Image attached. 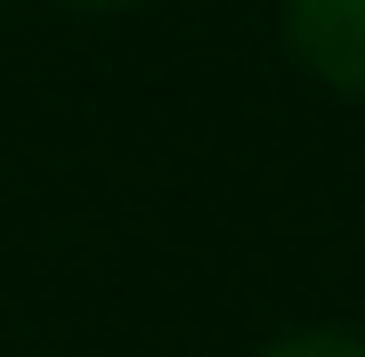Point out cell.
<instances>
[{
    "mask_svg": "<svg viewBox=\"0 0 365 357\" xmlns=\"http://www.w3.org/2000/svg\"><path fill=\"white\" fill-rule=\"evenodd\" d=\"M81 9H130V0H81Z\"/></svg>",
    "mask_w": 365,
    "mask_h": 357,
    "instance_id": "3957f363",
    "label": "cell"
},
{
    "mask_svg": "<svg viewBox=\"0 0 365 357\" xmlns=\"http://www.w3.org/2000/svg\"><path fill=\"white\" fill-rule=\"evenodd\" d=\"M284 41L325 90L365 98V0H284Z\"/></svg>",
    "mask_w": 365,
    "mask_h": 357,
    "instance_id": "6da1fadb",
    "label": "cell"
},
{
    "mask_svg": "<svg viewBox=\"0 0 365 357\" xmlns=\"http://www.w3.org/2000/svg\"><path fill=\"white\" fill-rule=\"evenodd\" d=\"M260 357H365V333H341V325H309V333H284L276 349Z\"/></svg>",
    "mask_w": 365,
    "mask_h": 357,
    "instance_id": "7a4b0ae2",
    "label": "cell"
}]
</instances>
